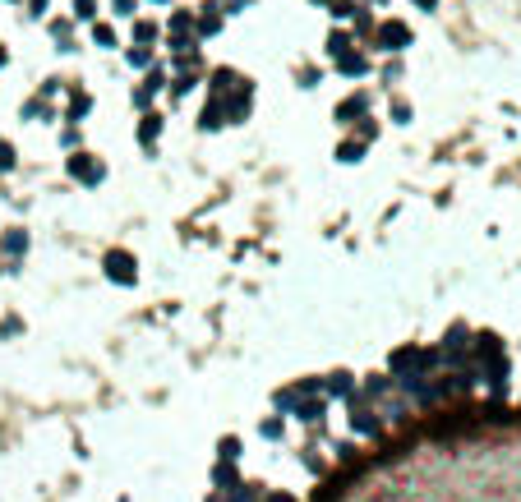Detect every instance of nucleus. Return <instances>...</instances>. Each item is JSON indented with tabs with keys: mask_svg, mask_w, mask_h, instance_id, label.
Wrapping results in <instances>:
<instances>
[{
	"mask_svg": "<svg viewBox=\"0 0 521 502\" xmlns=\"http://www.w3.org/2000/svg\"><path fill=\"white\" fill-rule=\"evenodd\" d=\"M222 457H226V461H235V457H240V442H235V438H226V442H222Z\"/></svg>",
	"mask_w": 521,
	"mask_h": 502,
	"instance_id": "obj_1",
	"label": "nucleus"
},
{
	"mask_svg": "<svg viewBox=\"0 0 521 502\" xmlns=\"http://www.w3.org/2000/svg\"><path fill=\"white\" fill-rule=\"evenodd\" d=\"M328 392H351V382H346V373H337V378L328 382Z\"/></svg>",
	"mask_w": 521,
	"mask_h": 502,
	"instance_id": "obj_2",
	"label": "nucleus"
},
{
	"mask_svg": "<svg viewBox=\"0 0 521 502\" xmlns=\"http://www.w3.org/2000/svg\"><path fill=\"white\" fill-rule=\"evenodd\" d=\"M268 502H295V498H286V493H273V498H268Z\"/></svg>",
	"mask_w": 521,
	"mask_h": 502,
	"instance_id": "obj_3",
	"label": "nucleus"
}]
</instances>
